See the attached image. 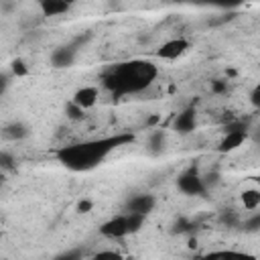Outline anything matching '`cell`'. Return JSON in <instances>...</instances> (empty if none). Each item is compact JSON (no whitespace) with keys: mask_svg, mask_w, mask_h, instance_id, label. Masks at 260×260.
<instances>
[{"mask_svg":"<svg viewBox=\"0 0 260 260\" xmlns=\"http://www.w3.org/2000/svg\"><path fill=\"white\" fill-rule=\"evenodd\" d=\"M246 134H248V130H246V124H242V122H234V124L225 126L223 138L219 140V152H232L238 146H242L246 140Z\"/></svg>","mask_w":260,"mask_h":260,"instance_id":"obj_6","label":"cell"},{"mask_svg":"<svg viewBox=\"0 0 260 260\" xmlns=\"http://www.w3.org/2000/svg\"><path fill=\"white\" fill-rule=\"evenodd\" d=\"M258 95H260V85H254V87H252V93H250V102H252L254 106L260 104V98H258Z\"/></svg>","mask_w":260,"mask_h":260,"instance_id":"obj_20","label":"cell"},{"mask_svg":"<svg viewBox=\"0 0 260 260\" xmlns=\"http://www.w3.org/2000/svg\"><path fill=\"white\" fill-rule=\"evenodd\" d=\"M146 217L144 215H136V213H130V211H122V213H116L112 215L110 219H106L102 225H100V234L108 240H122V238H128L136 232L142 230Z\"/></svg>","mask_w":260,"mask_h":260,"instance_id":"obj_3","label":"cell"},{"mask_svg":"<svg viewBox=\"0 0 260 260\" xmlns=\"http://www.w3.org/2000/svg\"><path fill=\"white\" fill-rule=\"evenodd\" d=\"M189 49H191V41L187 37H173V39H167L158 47L156 57L162 59V61H175V59L183 57Z\"/></svg>","mask_w":260,"mask_h":260,"instance_id":"obj_5","label":"cell"},{"mask_svg":"<svg viewBox=\"0 0 260 260\" xmlns=\"http://www.w3.org/2000/svg\"><path fill=\"white\" fill-rule=\"evenodd\" d=\"M91 260H126V258L122 252H118L114 248H104V250H98Z\"/></svg>","mask_w":260,"mask_h":260,"instance_id":"obj_15","label":"cell"},{"mask_svg":"<svg viewBox=\"0 0 260 260\" xmlns=\"http://www.w3.org/2000/svg\"><path fill=\"white\" fill-rule=\"evenodd\" d=\"M39 8H41L43 16H61L71 10V4L65 0H43V2H39Z\"/></svg>","mask_w":260,"mask_h":260,"instance_id":"obj_12","label":"cell"},{"mask_svg":"<svg viewBox=\"0 0 260 260\" xmlns=\"http://www.w3.org/2000/svg\"><path fill=\"white\" fill-rule=\"evenodd\" d=\"M130 140H132L130 134L89 138V140H81V142L61 146L55 156L65 169H69L73 173H87V171L100 167L118 146H122Z\"/></svg>","mask_w":260,"mask_h":260,"instance_id":"obj_1","label":"cell"},{"mask_svg":"<svg viewBox=\"0 0 260 260\" xmlns=\"http://www.w3.org/2000/svg\"><path fill=\"white\" fill-rule=\"evenodd\" d=\"M79 55V47L75 43H69V45H61L57 47L53 53H51V65L57 67V69H63V67H71L75 63Z\"/></svg>","mask_w":260,"mask_h":260,"instance_id":"obj_8","label":"cell"},{"mask_svg":"<svg viewBox=\"0 0 260 260\" xmlns=\"http://www.w3.org/2000/svg\"><path fill=\"white\" fill-rule=\"evenodd\" d=\"M12 162H14L12 154H10V152H6V150H2V152H0V167H2V169H10V167H12Z\"/></svg>","mask_w":260,"mask_h":260,"instance_id":"obj_18","label":"cell"},{"mask_svg":"<svg viewBox=\"0 0 260 260\" xmlns=\"http://www.w3.org/2000/svg\"><path fill=\"white\" fill-rule=\"evenodd\" d=\"M154 207H156V197L152 193H136V195L128 197V201L124 205V211L146 217L150 211H154Z\"/></svg>","mask_w":260,"mask_h":260,"instance_id":"obj_7","label":"cell"},{"mask_svg":"<svg viewBox=\"0 0 260 260\" xmlns=\"http://www.w3.org/2000/svg\"><path fill=\"white\" fill-rule=\"evenodd\" d=\"M98 98H100V89H98L95 85H81V87L73 93L71 104L85 112V110H89V108H93V106L98 104Z\"/></svg>","mask_w":260,"mask_h":260,"instance_id":"obj_9","label":"cell"},{"mask_svg":"<svg viewBox=\"0 0 260 260\" xmlns=\"http://www.w3.org/2000/svg\"><path fill=\"white\" fill-rule=\"evenodd\" d=\"M8 85H10V75L4 73V71H0V95L8 89Z\"/></svg>","mask_w":260,"mask_h":260,"instance_id":"obj_19","label":"cell"},{"mask_svg":"<svg viewBox=\"0 0 260 260\" xmlns=\"http://www.w3.org/2000/svg\"><path fill=\"white\" fill-rule=\"evenodd\" d=\"M195 124H197V112H195V108H185L183 112L177 114V118L173 122V128L179 134H189L191 130H195Z\"/></svg>","mask_w":260,"mask_h":260,"instance_id":"obj_11","label":"cell"},{"mask_svg":"<svg viewBox=\"0 0 260 260\" xmlns=\"http://www.w3.org/2000/svg\"><path fill=\"white\" fill-rule=\"evenodd\" d=\"M177 189L183 193V195H189V197H199L207 191V183L203 179V175H199L195 169H189L185 171L183 175H179L177 179Z\"/></svg>","mask_w":260,"mask_h":260,"instance_id":"obj_4","label":"cell"},{"mask_svg":"<svg viewBox=\"0 0 260 260\" xmlns=\"http://www.w3.org/2000/svg\"><path fill=\"white\" fill-rule=\"evenodd\" d=\"M2 187H4V177L0 175V193H2Z\"/></svg>","mask_w":260,"mask_h":260,"instance_id":"obj_21","label":"cell"},{"mask_svg":"<svg viewBox=\"0 0 260 260\" xmlns=\"http://www.w3.org/2000/svg\"><path fill=\"white\" fill-rule=\"evenodd\" d=\"M53 260H81V254L77 250H67V252H61L59 256H55Z\"/></svg>","mask_w":260,"mask_h":260,"instance_id":"obj_17","label":"cell"},{"mask_svg":"<svg viewBox=\"0 0 260 260\" xmlns=\"http://www.w3.org/2000/svg\"><path fill=\"white\" fill-rule=\"evenodd\" d=\"M197 260H256V256L250 254V252L223 248V250H211V252H205V254H201Z\"/></svg>","mask_w":260,"mask_h":260,"instance_id":"obj_10","label":"cell"},{"mask_svg":"<svg viewBox=\"0 0 260 260\" xmlns=\"http://www.w3.org/2000/svg\"><path fill=\"white\" fill-rule=\"evenodd\" d=\"M242 203H244V209L256 211V209L260 207V189H258V187L244 189V193H242Z\"/></svg>","mask_w":260,"mask_h":260,"instance_id":"obj_14","label":"cell"},{"mask_svg":"<svg viewBox=\"0 0 260 260\" xmlns=\"http://www.w3.org/2000/svg\"><path fill=\"white\" fill-rule=\"evenodd\" d=\"M2 136L6 140H22V138L28 136V128L22 122H10L2 128Z\"/></svg>","mask_w":260,"mask_h":260,"instance_id":"obj_13","label":"cell"},{"mask_svg":"<svg viewBox=\"0 0 260 260\" xmlns=\"http://www.w3.org/2000/svg\"><path fill=\"white\" fill-rule=\"evenodd\" d=\"M162 144H165V134H162V132H154V134L150 136V146H152V150L158 152Z\"/></svg>","mask_w":260,"mask_h":260,"instance_id":"obj_16","label":"cell"},{"mask_svg":"<svg viewBox=\"0 0 260 260\" xmlns=\"http://www.w3.org/2000/svg\"><path fill=\"white\" fill-rule=\"evenodd\" d=\"M158 77V65L150 59H130L108 67L102 75V83L114 95L140 93Z\"/></svg>","mask_w":260,"mask_h":260,"instance_id":"obj_2","label":"cell"}]
</instances>
